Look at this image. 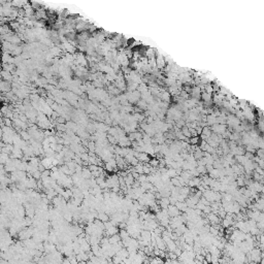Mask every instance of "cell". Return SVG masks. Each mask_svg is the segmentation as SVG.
<instances>
[{"instance_id": "obj_8", "label": "cell", "mask_w": 264, "mask_h": 264, "mask_svg": "<svg viewBox=\"0 0 264 264\" xmlns=\"http://www.w3.org/2000/svg\"><path fill=\"white\" fill-rule=\"evenodd\" d=\"M0 62H1V58H0Z\"/></svg>"}, {"instance_id": "obj_3", "label": "cell", "mask_w": 264, "mask_h": 264, "mask_svg": "<svg viewBox=\"0 0 264 264\" xmlns=\"http://www.w3.org/2000/svg\"><path fill=\"white\" fill-rule=\"evenodd\" d=\"M207 220H209V222L210 223H212L213 225L214 224H219V222H220V218L218 217V215H216V214H214V213H209V214H207Z\"/></svg>"}, {"instance_id": "obj_4", "label": "cell", "mask_w": 264, "mask_h": 264, "mask_svg": "<svg viewBox=\"0 0 264 264\" xmlns=\"http://www.w3.org/2000/svg\"><path fill=\"white\" fill-rule=\"evenodd\" d=\"M119 229L117 226H111V227H110V228H107L106 229V231H105V234L107 236H110V235H113V234H117V233H119Z\"/></svg>"}, {"instance_id": "obj_2", "label": "cell", "mask_w": 264, "mask_h": 264, "mask_svg": "<svg viewBox=\"0 0 264 264\" xmlns=\"http://www.w3.org/2000/svg\"><path fill=\"white\" fill-rule=\"evenodd\" d=\"M0 76H1V79H3V81H7V82H11L13 81V77L14 76L11 74V72L9 71H6V70H1V72H0Z\"/></svg>"}, {"instance_id": "obj_1", "label": "cell", "mask_w": 264, "mask_h": 264, "mask_svg": "<svg viewBox=\"0 0 264 264\" xmlns=\"http://www.w3.org/2000/svg\"><path fill=\"white\" fill-rule=\"evenodd\" d=\"M166 210L167 213H168V216H170V217H176V216L180 215V210H178V207L174 204H169Z\"/></svg>"}, {"instance_id": "obj_7", "label": "cell", "mask_w": 264, "mask_h": 264, "mask_svg": "<svg viewBox=\"0 0 264 264\" xmlns=\"http://www.w3.org/2000/svg\"><path fill=\"white\" fill-rule=\"evenodd\" d=\"M1 51H2L1 50V45H0V54H1Z\"/></svg>"}, {"instance_id": "obj_6", "label": "cell", "mask_w": 264, "mask_h": 264, "mask_svg": "<svg viewBox=\"0 0 264 264\" xmlns=\"http://www.w3.org/2000/svg\"><path fill=\"white\" fill-rule=\"evenodd\" d=\"M166 174L167 175L169 176V178H175L176 175H178V173H176V170L174 168H169V169H167V171H166Z\"/></svg>"}, {"instance_id": "obj_5", "label": "cell", "mask_w": 264, "mask_h": 264, "mask_svg": "<svg viewBox=\"0 0 264 264\" xmlns=\"http://www.w3.org/2000/svg\"><path fill=\"white\" fill-rule=\"evenodd\" d=\"M96 218H97L99 221H101V222H106L108 220V216L106 215L105 213H99L98 216Z\"/></svg>"}]
</instances>
